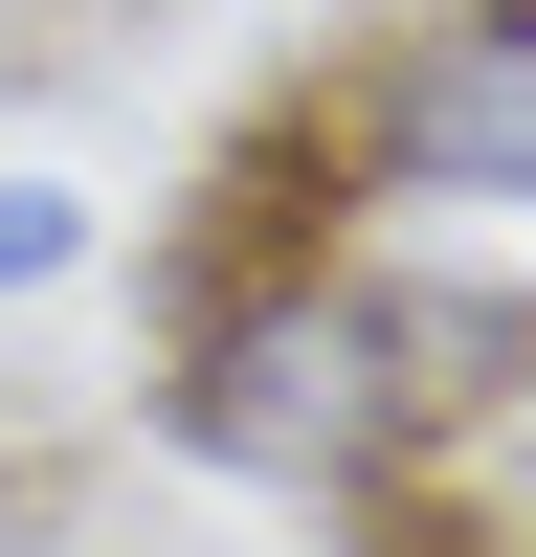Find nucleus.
I'll list each match as a JSON object with an SVG mask.
<instances>
[{"mask_svg": "<svg viewBox=\"0 0 536 557\" xmlns=\"http://www.w3.org/2000/svg\"><path fill=\"white\" fill-rule=\"evenodd\" d=\"M336 178L357 201L514 223L536 201V0H402V23L336 67Z\"/></svg>", "mask_w": 536, "mask_h": 557, "instance_id": "f03ea898", "label": "nucleus"}, {"mask_svg": "<svg viewBox=\"0 0 536 557\" xmlns=\"http://www.w3.org/2000/svg\"><path fill=\"white\" fill-rule=\"evenodd\" d=\"M157 446L268 513H357V491L425 469V401L380 357V290L357 246H223L179 268V335H157Z\"/></svg>", "mask_w": 536, "mask_h": 557, "instance_id": "f257e3e1", "label": "nucleus"}, {"mask_svg": "<svg viewBox=\"0 0 536 557\" xmlns=\"http://www.w3.org/2000/svg\"><path fill=\"white\" fill-rule=\"evenodd\" d=\"M357 290H380V357H402V401H425V446H447V424H514V401H536V290H514V268L357 246Z\"/></svg>", "mask_w": 536, "mask_h": 557, "instance_id": "7ed1b4c3", "label": "nucleus"}, {"mask_svg": "<svg viewBox=\"0 0 536 557\" xmlns=\"http://www.w3.org/2000/svg\"><path fill=\"white\" fill-rule=\"evenodd\" d=\"M68 268H89V201L68 178H0V290H68Z\"/></svg>", "mask_w": 536, "mask_h": 557, "instance_id": "20e7f679", "label": "nucleus"}]
</instances>
